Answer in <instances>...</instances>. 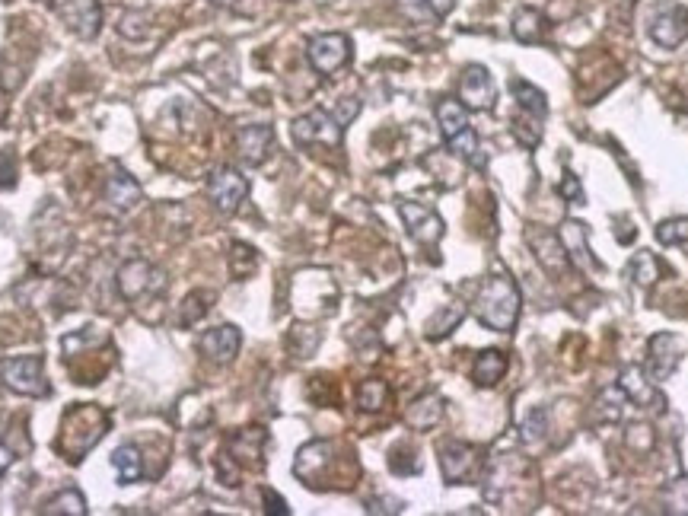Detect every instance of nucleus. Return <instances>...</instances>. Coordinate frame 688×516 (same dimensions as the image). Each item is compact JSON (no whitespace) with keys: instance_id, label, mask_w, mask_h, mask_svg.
Wrapping results in <instances>:
<instances>
[{"instance_id":"obj_31","label":"nucleus","mask_w":688,"mask_h":516,"mask_svg":"<svg viewBox=\"0 0 688 516\" xmlns=\"http://www.w3.org/2000/svg\"><path fill=\"white\" fill-rule=\"evenodd\" d=\"M628 274H631V281H634V284L647 290V287H653V284L660 281V262H657V258H653L650 252H644V249H641L638 255L631 258Z\"/></svg>"},{"instance_id":"obj_43","label":"nucleus","mask_w":688,"mask_h":516,"mask_svg":"<svg viewBox=\"0 0 688 516\" xmlns=\"http://www.w3.org/2000/svg\"><path fill=\"white\" fill-rule=\"evenodd\" d=\"M357 112H360V99H341L338 109H335L332 115L338 118V122H341L344 128H348V125L354 122V118H357Z\"/></svg>"},{"instance_id":"obj_26","label":"nucleus","mask_w":688,"mask_h":516,"mask_svg":"<svg viewBox=\"0 0 688 516\" xmlns=\"http://www.w3.org/2000/svg\"><path fill=\"white\" fill-rule=\"evenodd\" d=\"M625 402L628 395L622 392V386H609L599 392V399L593 402V424H618L625 415Z\"/></svg>"},{"instance_id":"obj_37","label":"nucleus","mask_w":688,"mask_h":516,"mask_svg":"<svg viewBox=\"0 0 688 516\" xmlns=\"http://www.w3.org/2000/svg\"><path fill=\"white\" fill-rule=\"evenodd\" d=\"M542 122H545V118H536V115L520 112V118L513 122V137H516V141H520L526 150L536 147V144L542 141Z\"/></svg>"},{"instance_id":"obj_18","label":"nucleus","mask_w":688,"mask_h":516,"mask_svg":"<svg viewBox=\"0 0 688 516\" xmlns=\"http://www.w3.org/2000/svg\"><path fill=\"white\" fill-rule=\"evenodd\" d=\"M274 128L271 125H243L236 131V150L246 166H262L271 157Z\"/></svg>"},{"instance_id":"obj_14","label":"nucleus","mask_w":688,"mask_h":516,"mask_svg":"<svg viewBox=\"0 0 688 516\" xmlns=\"http://www.w3.org/2000/svg\"><path fill=\"white\" fill-rule=\"evenodd\" d=\"M526 239H529V246H532V252H536V258H539V265L552 274V278H561L564 271H571L574 265H571V258H567V252H564V243H561V236L558 233H548V230H536V227H529V233H526Z\"/></svg>"},{"instance_id":"obj_13","label":"nucleus","mask_w":688,"mask_h":516,"mask_svg":"<svg viewBox=\"0 0 688 516\" xmlns=\"http://www.w3.org/2000/svg\"><path fill=\"white\" fill-rule=\"evenodd\" d=\"M650 39L660 48H679L688 42V7L669 4L650 20Z\"/></svg>"},{"instance_id":"obj_20","label":"nucleus","mask_w":688,"mask_h":516,"mask_svg":"<svg viewBox=\"0 0 688 516\" xmlns=\"http://www.w3.org/2000/svg\"><path fill=\"white\" fill-rule=\"evenodd\" d=\"M141 198H144L141 182H137L125 169H112V176L106 179V201L112 204V211L128 214L141 204Z\"/></svg>"},{"instance_id":"obj_4","label":"nucleus","mask_w":688,"mask_h":516,"mask_svg":"<svg viewBox=\"0 0 688 516\" xmlns=\"http://www.w3.org/2000/svg\"><path fill=\"white\" fill-rule=\"evenodd\" d=\"M166 284H169L166 271L147 262V258H131V262L118 268V290H122V297L128 303H144L160 297Z\"/></svg>"},{"instance_id":"obj_17","label":"nucleus","mask_w":688,"mask_h":516,"mask_svg":"<svg viewBox=\"0 0 688 516\" xmlns=\"http://www.w3.org/2000/svg\"><path fill=\"white\" fill-rule=\"evenodd\" d=\"M332 462H335V443L332 440H313V443H306L303 450L297 453L294 472H297V478L306 481V485L316 488L322 472L329 469Z\"/></svg>"},{"instance_id":"obj_12","label":"nucleus","mask_w":688,"mask_h":516,"mask_svg":"<svg viewBox=\"0 0 688 516\" xmlns=\"http://www.w3.org/2000/svg\"><path fill=\"white\" fill-rule=\"evenodd\" d=\"M64 26L74 32L77 39H96L102 29V4L99 0H64L58 7Z\"/></svg>"},{"instance_id":"obj_42","label":"nucleus","mask_w":688,"mask_h":516,"mask_svg":"<svg viewBox=\"0 0 688 516\" xmlns=\"http://www.w3.org/2000/svg\"><path fill=\"white\" fill-rule=\"evenodd\" d=\"M558 192H561L567 201H571V204H583V185H580V179L574 176V172H564Z\"/></svg>"},{"instance_id":"obj_25","label":"nucleus","mask_w":688,"mask_h":516,"mask_svg":"<svg viewBox=\"0 0 688 516\" xmlns=\"http://www.w3.org/2000/svg\"><path fill=\"white\" fill-rule=\"evenodd\" d=\"M504 373H507V354L504 351H481L475 357V364H472V380L478 386H494V383H501L504 380Z\"/></svg>"},{"instance_id":"obj_29","label":"nucleus","mask_w":688,"mask_h":516,"mask_svg":"<svg viewBox=\"0 0 688 516\" xmlns=\"http://www.w3.org/2000/svg\"><path fill=\"white\" fill-rule=\"evenodd\" d=\"M42 513L45 516H83L86 513V497L77 488H64L55 497H48Z\"/></svg>"},{"instance_id":"obj_32","label":"nucleus","mask_w":688,"mask_h":516,"mask_svg":"<svg viewBox=\"0 0 688 516\" xmlns=\"http://www.w3.org/2000/svg\"><path fill=\"white\" fill-rule=\"evenodd\" d=\"M211 300H214V294H208V290H198V294H188V297H185V303L179 306V325H182V329H192V325H195L198 319L208 316Z\"/></svg>"},{"instance_id":"obj_35","label":"nucleus","mask_w":688,"mask_h":516,"mask_svg":"<svg viewBox=\"0 0 688 516\" xmlns=\"http://www.w3.org/2000/svg\"><path fill=\"white\" fill-rule=\"evenodd\" d=\"M389 402V386L383 380H364L357 389V405L364 411H383Z\"/></svg>"},{"instance_id":"obj_2","label":"nucleus","mask_w":688,"mask_h":516,"mask_svg":"<svg viewBox=\"0 0 688 516\" xmlns=\"http://www.w3.org/2000/svg\"><path fill=\"white\" fill-rule=\"evenodd\" d=\"M469 109L462 106L459 99H440L437 102V122H440V134L446 147H450L456 157H462L466 163L485 169V153H481V144H478V134L475 128L469 125Z\"/></svg>"},{"instance_id":"obj_45","label":"nucleus","mask_w":688,"mask_h":516,"mask_svg":"<svg viewBox=\"0 0 688 516\" xmlns=\"http://www.w3.org/2000/svg\"><path fill=\"white\" fill-rule=\"evenodd\" d=\"M262 497H265V513H290L287 501L281 494H274L271 488H262Z\"/></svg>"},{"instance_id":"obj_41","label":"nucleus","mask_w":688,"mask_h":516,"mask_svg":"<svg viewBox=\"0 0 688 516\" xmlns=\"http://www.w3.org/2000/svg\"><path fill=\"white\" fill-rule=\"evenodd\" d=\"M16 185V153L13 150H0V192Z\"/></svg>"},{"instance_id":"obj_44","label":"nucleus","mask_w":688,"mask_h":516,"mask_svg":"<svg viewBox=\"0 0 688 516\" xmlns=\"http://www.w3.org/2000/svg\"><path fill=\"white\" fill-rule=\"evenodd\" d=\"M367 510L370 513H402L405 504L399 497H373V501H367Z\"/></svg>"},{"instance_id":"obj_27","label":"nucleus","mask_w":688,"mask_h":516,"mask_svg":"<svg viewBox=\"0 0 688 516\" xmlns=\"http://www.w3.org/2000/svg\"><path fill=\"white\" fill-rule=\"evenodd\" d=\"M510 93L516 99V106H520V112L536 115V118L548 115V99H545V93L539 90V86H532V83L516 77V80H510Z\"/></svg>"},{"instance_id":"obj_39","label":"nucleus","mask_w":688,"mask_h":516,"mask_svg":"<svg viewBox=\"0 0 688 516\" xmlns=\"http://www.w3.org/2000/svg\"><path fill=\"white\" fill-rule=\"evenodd\" d=\"M147 29H150L147 13H141V10H128V13L122 16V23H118V36H125V39L137 42V39L147 36Z\"/></svg>"},{"instance_id":"obj_15","label":"nucleus","mask_w":688,"mask_h":516,"mask_svg":"<svg viewBox=\"0 0 688 516\" xmlns=\"http://www.w3.org/2000/svg\"><path fill=\"white\" fill-rule=\"evenodd\" d=\"M399 214H402V220H405V230H408V236L415 239V243H421V246H434L437 239L443 236V220L430 211V208H424V204H418V201H402L399 204Z\"/></svg>"},{"instance_id":"obj_11","label":"nucleus","mask_w":688,"mask_h":516,"mask_svg":"<svg viewBox=\"0 0 688 516\" xmlns=\"http://www.w3.org/2000/svg\"><path fill=\"white\" fill-rule=\"evenodd\" d=\"M682 360V341L673 332H660L650 338V357H647V376L653 383H663L676 373Z\"/></svg>"},{"instance_id":"obj_24","label":"nucleus","mask_w":688,"mask_h":516,"mask_svg":"<svg viewBox=\"0 0 688 516\" xmlns=\"http://www.w3.org/2000/svg\"><path fill=\"white\" fill-rule=\"evenodd\" d=\"M510 32H513V39L520 42V45H536V42L542 39V32H545V16H542V10H536V7H520V10L513 13Z\"/></svg>"},{"instance_id":"obj_9","label":"nucleus","mask_w":688,"mask_h":516,"mask_svg":"<svg viewBox=\"0 0 688 516\" xmlns=\"http://www.w3.org/2000/svg\"><path fill=\"white\" fill-rule=\"evenodd\" d=\"M459 102L469 112H491L497 102V86L494 77L481 64H469L466 74L459 80Z\"/></svg>"},{"instance_id":"obj_40","label":"nucleus","mask_w":688,"mask_h":516,"mask_svg":"<svg viewBox=\"0 0 688 516\" xmlns=\"http://www.w3.org/2000/svg\"><path fill=\"white\" fill-rule=\"evenodd\" d=\"M625 443L631 446V450L650 453V450H653V430H650L647 424H628V430H625Z\"/></svg>"},{"instance_id":"obj_8","label":"nucleus","mask_w":688,"mask_h":516,"mask_svg":"<svg viewBox=\"0 0 688 516\" xmlns=\"http://www.w3.org/2000/svg\"><path fill=\"white\" fill-rule=\"evenodd\" d=\"M249 195V182L243 172H236L233 166H220L211 172L208 179V198L214 201V208L220 214H236L239 204Z\"/></svg>"},{"instance_id":"obj_47","label":"nucleus","mask_w":688,"mask_h":516,"mask_svg":"<svg viewBox=\"0 0 688 516\" xmlns=\"http://www.w3.org/2000/svg\"><path fill=\"white\" fill-rule=\"evenodd\" d=\"M13 462H16V450H13L10 443H4V440H0V475H4V472L13 466Z\"/></svg>"},{"instance_id":"obj_21","label":"nucleus","mask_w":688,"mask_h":516,"mask_svg":"<svg viewBox=\"0 0 688 516\" xmlns=\"http://www.w3.org/2000/svg\"><path fill=\"white\" fill-rule=\"evenodd\" d=\"M558 236H561L564 252H567V258H571L574 268H580V271L599 268V262H596L593 252H590V243H587V227H583L580 220H564Z\"/></svg>"},{"instance_id":"obj_1","label":"nucleus","mask_w":688,"mask_h":516,"mask_svg":"<svg viewBox=\"0 0 688 516\" xmlns=\"http://www.w3.org/2000/svg\"><path fill=\"white\" fill-rule=\"evenodd\" d=\"M520 287L507 274H491L478 287L475 297V319L491 332H510L520 319Z\"/></svg>"},{"instance_id":"obj_23","label":"nucleus","mask_w":688,"mask_h":516,"mask_svg":"<svg viewBox=\"0 0 688 516\" xmlns=\"http://www.w3.org/2000/svg\"><path fill=\"white\" fill-rule=\"evenodd\" d=\"M440 418H443V399L437 392L421 395V399L411 402L408 411H405V421H408L411 430H430V427H437Z\"/></svg>"},{"instance_id":"obj_22","label":"nucleus","mask_w":688,"mask_h":516,"mask_svg":"<svg viewBox=\"0 0 688 516\" xmlns=\"http://www.w3.org/2000/svg\"><path fill=\"white\" fill-rule=\"evenodd\" d=\"M268 443V434L262 427H249V430H239V434L230 437V462H258L262 459V446Z\"/></svg>"},{"instance_id":"obj_38","label":"nucleus","mask_w":688,"mask_h":516,"mask_svg":"<svg viewBox=\"0 0 688 516\" xmlns=\"http://www.w3.org/2000/svg\"><path fill=\"white\" fill-rule=\"evenodd\" d=\"M657 239L663 246H682L688 243V217H669L657 227Z\"/></svg>"},{"instance_id":"obj_48","label":"nucleus","mask_w":688,"mask_h":516,"mask_svg":"<svg viewBox=\"0 0 688 516\" xmlns=\"http://www.w3.org/2000/svg\"><path fill=\"white\" fill-rule=\"evenodd\" d=\"M211 4H217V7H236L239 0H211Z\"/></svg>"},{"instance_id":"obj_10","label":"nucleus","mask_w":688,"mask_h":516,"mask_svg":"<svg viewBox=\"0 0 688 516\" xmlns=\"http://www.w3.org/2000/svg\"><path fill=\"white\" fill-rule=\"evenodd\" d=\"M618 386H622V392L628 395V402H634L638 408L650 411V415H660V411L666 408L663 392L653 386V380H650V376L638 364L622 367V373H618Z\"/></svg>"},{"instance_id":"obj_6","label":"nucleus","mask_w":688,"mask_h":516,"mask_svg":"<svg viewBox=\"0 0 688 516\" xmlns=\"http://www.w3.org/2000/svg\"><path fill=\"white\" fill-rule=\"evenodd\" d=\"M306 58H309V64H313L316 74L332 77L351 61V39L344 36V32H322V36L309 39Z\"/></svg>"},{"instance_id":"obj_30","label":"nucleus","mask_w":688,"mask_h":516,"mask_svg":"<svg viewBox=\"0 0 688 516\" xmlns=\"http://www.w3.org/2000/svg\"><path fill=\"white\" fill-rule=\"evenodd\" d=\"M462 319H466V306H462V303L443 306L440 313H437L434 319L427 322V332H424V335H427L430 341H440V338H446V335H450V332L456 329V325H459Z\"/></svg>"},{"instance_id":"obj_33","label":"nucleus","mask_w":688,"mask_h":516,"mask_svg":"<svg viewBox=\"0 0 688 516\" xmlns=\"http://www.w3.org/2000/svg\"><path fill=\"white\" fill-rule=\"evenodd\" d=\"M520 440L526 446H542L548 440V411L545 408H532L526 421L520 424Z\"/></svg>"},{"instance_id":"obj_3","label":"nucleus","mask_w":688,"mask_h":516,"mask_svg":"<svg viewBox=\"0 0 688 516\" xmlns=\"http://www.w3.org/2000/svg\"><path fill=\"white\" fill-rule=\"evenodd\" d=\"M109 430V415L96 405H77L74 411H67L64 418V453L71 462H80L93 446L106 437Z\"/></svg>"},{"instance_id":"obj_5","label":"nucleus","mask_w":688,"mask_h":516,"mask_svg":"<svg viewBox=\"0 0 688 516\" xmlns=\"http://www.w3.org/2000/svg\"><path fill=\"white\" fill-rule=\"evenodd\" d=\"M0 383H4L16 395H29V399H45V395H48L45 360L39 354L0 360Z\"/></svg>"},{"instance_id":"obj_46","label":"nucleus","mask_w":688,"mask_h":516,"mask_svg":"<svg viewBox=\"0 0 688 516\" xmlns=\"http://www.w3.org/2000/svg\"><path fill=\"white\" fill-rule=\"evenodd\" d=\"M427 10L434 13V16H450L453 7H456V0H424Z\"/></svg>"},{"instance_id":"obj_34","label":"nucleus","mask_w":688,"mask_h":516,"mask_svg":"<svg viewBox=\"0 0 688 516\" xmlns=\"http://www.w3.org/2000/svg\"><path fill=\"white\" fill-rule=\"evenodd\" d=\"M258 268V252L246 243H233L230 249V274L236 281H246L249 274H255Z\"/></svg>"},{"instance_id":"obj_28","label":"nucleus","mask_w":688,"mask_h":516,"mask_svg":"<svg viewBox=\"0 0 688 516\" xmlns=\"http://www.w3.org/2000/svg\"><path fill=\"white\" fill-rule=\"evenodd\" d=\"M112 466H115L118 478H122V485H134V481L144 475V459H141V450H137L134 443L118 446V450L112 453Z\"/></svg>"},{"instance_id":"obj_19","label":"nucleus","mask_w":688,"mask_h":516,"mask_svg":"<svg viewBox=\"0 0 688 516\" xmlns=\"http://www.w3.org/2000/svg\"><path fill=\"white\" fill-rule=\"evenodd\" d=\"M239 344H243V335H239L236 325H217V329H208L198 338V351L211 364H230L239 354Z\"/></svg>"},{"instance_id":"obj_7","label":"nucleus","mask_w":688,"mask_h":516,"mask_svg":"<svg viewBox=\"0 0 688 516\" xmlns=\"http://www.w3.org/2000/svg\"><path fill=\"white\" fill-rule=\"evenodd\" d=\"M341 137H344V125L325 109H313V112L300 115L294 122V141L300 147H309V144L341 147Z\"/></svg>"},{"instance_id":"obj_36","label":"nucleus","mask_w":688,"mask_h":516,"mask_svg":"<svg viewBox=\"0 0 688 516\" xmlns=\"http://www.w3.org/2000/svg\"><path fill=\"white\" fill-rule=\"evenodd\" d=\"M663 507L673 516H688V475H679L676 481H669V488L663 494Z\"/></svg>"},{"instance_id":"obj_16","label":"nucleus","mask_w":688,"mask_h":516,"mask_svg":"<svg viewBox=\"0 0 688 516\" xmlns=\"http://www.w3.org/2000/svg\"><path fill=\"white\" fill-rule=\"evenodd\" d=\"M478 466V450L462 440H450L440 446V472L443 478L450 481V485H462V481H469L472 472Z\"/></svg>"}]
</instances>
